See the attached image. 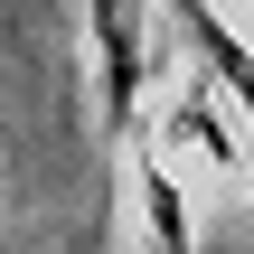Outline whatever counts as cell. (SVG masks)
<instances>
[{
  "label": "cell",
  "mask_w": 254,
  "mask_h": 254,
  "mask_svg": "<svg viewBox=\"0 0 254 254\" xmlns=\"http://www.w3.org/2000/svg\"><path fill=\"white\" fill-rule=\"evenodd\" d=\"M85 19H94V66H104V141L123 151L141 75H151V9L141 0H85Z\"/></svg>",
  "instance_id": "1"
},
{
  "label": "cell",
  "mask_w": 254,
  "mask_h": 254,
  "mask_svg": "<svg viewBox=\"0 0 254 254\" xmlns=\"http://www.w3.org/2000/svg\"><path fill=\"white\" fill-rule=\"evenodd\" d=\"M170 9H179V28H189L198 66L217 75V104H236V113H245V132H254V47L226 28V9H217V0H170Z\"/></svg>",
  "instance_id": "2"
},
{
  "label": "cell",
  "mask_w": 254,
  "mask_h": 254,
  "mask_svg": "<svg viewBox=\"0 0 254 254\" xmlns=\"http://www.w3.org/2000/svg\"><path fill=\"white\" fill-rule=\"evenodd\" d=\"M160 132H170V141H198V151H217V160H226V179H254L245 141H226V123H217V85H207V75H198V85L170 104V123H160Z\"/></svg>",
  "instance_id": "3"
},
{
  "label": "cell",
  "mask_w": 254,
  "mask_h": 254,
  "mask_svg": "<svg viewBox=\"0 0 254 254\" xmlns=\"http://www.w3.org/2000/svg\"><path fill=\"white\" fill-rule=\"evenodd\" d=\"M123 151H132V179H141V207H151V245H160V254H189V207H179V189H170L160 151H151L141 132H132Z\"/></svg>",
  "instance_id": "4"
}]
</instances>
